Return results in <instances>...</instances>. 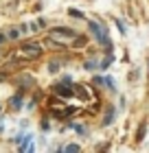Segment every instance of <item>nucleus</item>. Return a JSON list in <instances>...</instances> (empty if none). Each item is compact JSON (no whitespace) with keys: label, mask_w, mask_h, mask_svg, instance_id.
Returning a JSON list of instances; mask_svg holds the SVG:
<instances>
[{"label":"nucleus","mask_w":149,"mask_h":153,"mask_svg":"<svg viewBox=\"0 0 149 153\" xmlns=\"http://www.w3.org/2000/svg\"><path fill=\"white\" fill-rule=\"evenodd\" d=\"M75 37H77V33L73 29H64V26H59V29H53L51 31V44H55V46L73 44Z\"/></svg>","instance_id":"nucleus-1"},{"label":"nucleus","mask_w":149,"mask_h":153,"mask_svg":"<svg viewBox=\"0 0 149 153\" xmlns=\"http://www.w3.org/2000/svg\"><path fill=\"white\" fill-rule=\"evenodd\" d=\"M42 55V46L37 44V42H26V44H22L18 48L16 53V59H35Z\"/></svg>","instance_id":"nucleus-2"},{"label":"nucleus","mask_w":149,"mask_h":153,"mask_svg":"<svg viewBox=\"0 0 149 153\" xmlns=\"http://www.w3.org/2000/svg\"><path fill=\"white\" fill-rule=\"evenodd\" d=\"M88 29H90V33L94 35V39L99 42V44H103V46L112 48V42H110L108 35H105V31H103V26H101V24H97V22H88Z\"/></svg>","instance_id":"nucleus-3"},{"label":"nucleus","mask_w":149,"mask_h":153,"mask_svg":"<svg viewBox=\"0 0 149 153\" xmlns=\"http://www.w3.org/2000/svg\"><path fill=\"white\" fill-rule=\"evenodd\" d=\"M57 94L59 96H73V88H68L66 83H61V85H57Z\"/></svg>","instance_id":"nucleus-4"},{"label":"nucleus","mask_w":149,"mask_h":153,"mask_svg":"<svg viewBox=\"0 0 149 153\" xmlns=\"http://www.w3.org/2000/svg\"><path fill=\"white\" fill-rule=\"evenodd\" d=\"M112 120H114V109L110 107V109H108V114H105V120H103V125H110Z\"/></svg>","instance_id":"nucleus-5"},{"label":"nucleus","mask_w":149,"mask_h":153,"mask_svg":"<svg viewBox=\"0 0 149 153\" xmlns=\"http://www.w3.org/2000/svg\"><path fill=\"white\" fill-rule=\"evenodd\" d=\"M20 105H22V96H13V99H11V107L18 109Z\"/></svg>","instance_id":"nucleus-6"},{"label":"nucleus","mask_w":149,"mask_h":153,"mask_svg":"<svg viewBox=\"0 0 149 153\" xmlns=\"http://www.w3.org/2000/svg\"><path fill=\"white\" fill-rule=\"evenodd\" d=\"M83 44H86V37H75V39H73V46H75V48H79V46H83Z\"/></svg>","instance_id":"nucleus-7"},{"label":"nucleus","mask_w":149,"mask_h":153,"mask_svg":"<svg viewBox=\"0 0 149 153\" xmlns=\"http://www.w3.org/2000/svg\"><path fill=\"white\" fill-rule=\"evenodd\" d=\"M70 16L77 18V20H81V18H83V13H81V11H77V9H70Z\"/></svg>","instance_id":"nucleus-8"},{"label":"nucleus","mask_w":149,"mask_h":153,"mask_svg":"<svg viewBox=\"0 0 149 153\" xmlns=\"http://www.w3.org/2000/svg\"><path fill=\"white\" fill-rule=\"evenodd\" d=\"M143 138H145V125H140V129H138V138H136V140H143Z\"/></svg>","instance_id":"nucleus-9"},{"label":"nucleus","mask_w":149,"mask_h":153,"mask_svg":"<svg viewBox=\"0 0 149 153\" xmlns=\"http://www.w3.org/2000/svg\"><path fill=\"white\" fill-rule=\"evenodd\" d=\"M64 151H70V153H73V151H79V144H68Z\"/></svg>","instance_id":"nucleus-10"},{"label":"nucleus","mask_w":149,"mask_h":153,"mask_svg":"<svg viewBox=\"0 0 149 153\" xmlns=\"http://www.w3.org/2000/svg\"><path fill=\"white\" fill-rule=\"evenodd\" d=\"M9 37H11V39H16V37H20V31H18V29H13V31H9Z\"/></svg>","instance_id":"nucleus-11"},{"label":"nucleus","mask_w":149,"mask_h":153,"mask_svg":"<svg viewBox=\"0 0 149 153\" xmlns=\"http://www.w3.org/2000/svg\"><path fill=\"white\" fill-rule=\"evenodd\" d=\"M110 64H112V57H108V59H103V61H101V68H108Z\"/></svg>","instance_id":"nucleus-12"},{"label":"nucleus","mask_w":149,"mask_h":153,"mask_svg":"<svg viewBox=\"0 0 149 153\" xmlns=\"http://www.w3.org/2000/svg\"><path fill=\"white\" fill-rule=\"evenodd\" d=\"M48 70H51V72H57V70H59V64H51V66H48Z\"/></svg>","instance_id":"nucleus-13"},{"label":"nucleus","mask_w":149,"mask_h":153,"mask_svg":"<svg viewBox=\"0 0 149 153\" xmlns=\"http://www.w3.org/2000/svg\"><path fill=\"white\" fill-rule=\"evenodd\" d=\"M116 26H118V29H121V33H125V24H123V22H121V20H116Z\"/></svg>","instance_id":"nucleus-14"},{"label":"nucleus","mask_w":149,"mask_h":153,"mask_svg":"<svg viewBox=\"0 0 149 153\" xmlns=\"http://www.w3.org/2000/svg\"><path fill=\"white\" fill-rule=\"evenodd\" d=\"M73 129H75V131H79V134H83V127H81V125H73Z\"/></svg>","instance_id":"nucleus-15"},{"label":"nucleus","mask_w":149,"mask_h":153,"mask_svg":"<svg viewBox=\"0 0 149 153\" xmlns=\"http://www.w3.org/2000/svg\"><path fill=\"white\" fill-rule=\"evenodd\" d=\"M4 39H7V37H4V35H0V44H2V42H4Z\"/></svg>","instance_id":"nucleus-16"}]
</instances>
